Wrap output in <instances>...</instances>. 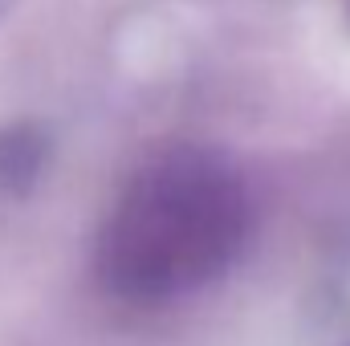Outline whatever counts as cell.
<instances>
[{
    "mask_svg": "<svg viewBox=\"0 0 350 346\" xmlns=\"http://www.w3.org/2000/svg\"><path fill=\"white\" fill-rule=\"evenodd\" d=\"M245 224V196L224 172L204 163L159 168L110 220L102 281L126 302H167L237 257Z\"/></svg>",
    "mask_w": 350,
    "mask_h": 346,
    "instance_id": "1",
    "label": "cell"
}]
</instances>
